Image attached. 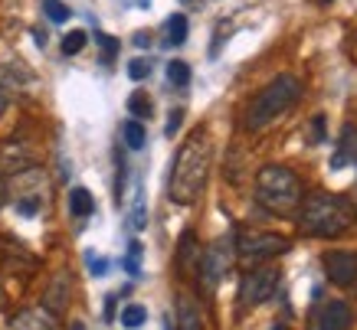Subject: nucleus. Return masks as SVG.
<instances>
[{"label": "nucleus", "instance_id": "27", "mask_svg": "<svg viewBox=\"0 0 357 330\" xmlns=\"http://www.w3.org/2000/svg\"><path fill=\"white\" fill-rule=\"evenodd\" d=\"M98 46H102V59H105V63H109L112 56L119 53V43H115L112 36H105V33H98Z\"/></svg>", "mask_w": 357, "mask_h": 330}, {"label": "nucleus", "instance_id": "31", "mask_svg": "<svg viewBox=\"0 0 357 330\" xmlns=\"http://www.w3.org/2000/svg\"><path fill=\"white\" fill-rule=\"evenodd\" d=\"M89 268H92V275H105V268H109V262H105V258L89 256Z\"/></svg>", "mask_w": 357, "mask_h": 330}, {"label": "nucleus", "instance_id": "10", "mask_svg": "<svg viewBox=\"0 0 357 330\" xmlns=\"http://www.w3.org/2000/svg\"><path fill=\"white\" fill-rule=\"evenodd\" d=\"M36 167V150L30 141L23 138H7L0 144V173L3 177H17V173Z\"/></svg>", "mask_w": 357, "mask_h": 330}, {"label": "nucleus", "instance_id": "20", "mask_svg": "<svg viewBox=\"0 0 357 330\" xmlns=\"http://www.w3.org/2000/svg\"><path fill=\"white\" fill-rule=\"evenodd\" d=\"M144 320H148V308L144 304H128V308L121 311V327L138 330V327H144Z\"/></svg>", "mask_w": 357, "mask_h": 330}, {"label": "nucleus", "instance_id": "23", "mask_svg": "<svg viewBox=\"0 0 357 330\" xmlns=\"http://www.w3.org/2000/svg\"><path fill=\"white\" fill-rule=\"evenodd\" d=\"M13 79H10V72L7 69H0V115L7 111V105H10V98H13Z\"/></svg>", "mask_w": 357, "mask_h": 330}, {"label": "nucleus", "instance_id": "34", "mask_svg": "<svg viewBox=\"0 0 357 330\" xmlns=\"http://www.w3.org/2000/svg\"><path fill=\"white\" fill-rule=\"evenodd\" d=\"M321 3H331V0H321Z\"/></svg>", "mask_w": 357, "mask_h": 330}, {"label": "nucleus", "instance_id": "14", "mask_svg": "<svg viewBox=\"0 0 357 330\" xmlns=\"http://www.w3.org/2000/svg\"><path fill=\"white\" fill-rule=\"evenodd\" d=\"M200 245H197V235L187 229L184 235H181V249H177V265H181V272L184 275H197V268H200Z\"/></svg>", "mask_w": 357, "mask_h": 330}, {"label": "nucleus", "instance_id": "4", "mask_svg": "<svg viewBox=\"0 0 357 330\" xmlns=\"http://www.w3.org/2000/svg\"><path fill=\"white\" fill-rule=\"evenodd\" d=\"M302 98V82L298 75L285 72V75H275L269 86L259 88L252 102L246 105V115H243V128L246 131H262L269 128L275 118H282L289 108Z\"/></svg>", "mask_w": 357, "mask_h": 330}, {"label": "nucleus", "instance_id": "25", "mask_svg": "<svg viewBox=\"0 0 357 330\" xmlns=\"http://www.w3.org/2000/svg\"><path fill=\"white\" fill-rule=\"evenodd\" d=\"M125 268H128L131 275H141V242H131L128 258H125Z\"/></svg>", "mask_w": 357, "mask_h": 330}, {"label": "nucleus", "instance_id": "16", "mask_svg": "<svg viewBox=\"0 0 357 330\" xmlns=\"http://www.w3.org/2000/svg\"><path fill=\"white\" fill-rule=\"evenodd\" d=\"M69 213L76 219H86V216L96 213V200H92V193L86 187H73L69 190Z\"/></svg>", "mask_w": 357, "mask_h": 330}, {"label": "nucleus", "instance_id": "30", "mask_svg": "<svg viewBox=\"0 0 357 330\" xmlns=\"http://www.w3.org/2000/svg\"><path fill=\"white\" fill-rule=\"evenodd\" d=\"M144 223H148V219H144V203L138 200V206L131 210V226H135V229H141Z\"/></svg>", "mask_w": 357, "mask_h": 330}, {"label": "nucleus", "instance_id": "1", "mask_svg": "<svg viewBox=\"0 0 357 330\" xmlns=\"http://www.w3.org/2000/svg\"><path fill=\"white\" fill-rule=\"evenodd\" d=\"M210 167H213V141L206 134V128H197L190 138L181 144L177 157H174L171 167V180H167V196L174 203H194L206 187V177H210Z\"/></svg>", "mask_w": 357, "mask_h": 330}, {"label": "nucleus", "instance_id": "24", "mask_svg": "<svg viewBox=\"0 0 357 330\" xmlns=\"http://www.w3.org/2000/svg\"><path fill=\"white\" fill-rule=\"evenodd\" d=\"M128 111L138 118H148L151 115V98L144 95V92H135V95L128 98Z\"/></svg>", "mask_w": 357, "mask_h": 330}, {"label": "nucleus", "instance_id": "13", "mask_svg": "<svg viewBox=\"0 0 357 330\" xmlns=\"http://www.w3.org/2000/svg\"><path fill=\"white\" fill-rule=\"evenodd\" d=\"M10 330H59L56 317L46 308H26L20 314H13Z\"/></svg>", "mask_w": 357, "mask_h": 330}, {"label": "nucleus", "instance_id": "18", "mask_svg": "<svg viewBox=\"0 0 357 330\" xmlns=\"http://www.w3.org/2000/svg\"><path fill=\"white\" fill-rule=\"evenodd\" d=\"M164 30H167V43H171V46H181V43L187 40V30H190V23H187L184 13H174Z\"/></svg>", "mask_w": 357, "mask_h": 330}, {"label": "nucleus", "instance_id": "26", "mask_svg": "<svg viewBox=\"0 0 357 330\" xmlns=\"http://www.w3.org/2000/svg\"><path fill=\"white\" fill-rule=\"evenodd\" d=\"M128 75L135 79V82H141V79H148V75H151V65H148V59H135V63L128 65Z\"/></svg>", "mask_w": 357, "mask_h": 330}, {"label": "nucleus", "instance_id": "33", "mask_svg": "<svg viewBox=\"0 0 357 330\" xmlns=\"http://www.w3.org/2000/svg\"><path fill=\"white\" fill-rule=\"evenodd\" d=\"M167 330H174V327H171V320H167Z\"/></svg>", "mask_w": 357, "mask_h": 330}, {"label": "nucleus", "instance_id": "3", "mask_svg": "<svg viewBox=\"0 0 357 330\" xmlns=\"http://www.w3.org/2000/svg\"><path fill=\"white\" fill-rule=\"evenodd\" d=\"M305 200L298 173L282 167V164H266L256 173V203L272 216H295Z\"/></svg>", "mask_w": 357, "mask_h": 330}, {"label": "nucleus", "instance_id": "22", "mask_svg": "<svg viewBox=\"0 0 357 330\" xmlns=\"http://www.w3.org/2000/svg\"><path fill=\"white\" fill-rule=\"evenodd\" d=\"M43 10H46V17L53 23H66L69 17H73V10L66 7L63 0H43Z\"/></svg>", "mask_w": 357, "mask_h": 330}, {"label": "nucleus", "instance_id": "5", "mask_svg": "<svg viewBox=\"0 0 357 330\" xmlns=\"http://www.w3.org/2000/svg\"><path fill=\"white\" fill-rule=\"evenodd\" d=\"M292 249V242L279 233H266V229H239L236 242H233V256L243 265H259V262H272V258L285 256Z\"/></svg>", "mask_w": 357, "mask_h": 330}, {"label": "nucleus", "instance_id": "12", "mask_svg": "<svg viewBox=\"0 0 357 330\" xmlns=\"http://www.w3.org/2000/svg\"><path fill=\"white\" fill-rule=\"evenodd\" d=\"M331 167H335V171L357 167V128L354 125H344V128H341V141H337V150H335V157H331Z\"/></svg>", "mask_w": 357, "mask_h": 330}, {"label": "nucleus", "instance_id": "7", "mask_svg": "<svg viewBox=\"0 0 357 330\" xmlns=\"http://www.w3.org/2000/svg\"><path fill=\"white\" fill-rule=\"evenodd\" d=\"M10 180V200L17 206L20 216H36L40 206L46 203V177L40 167H30V171L17 173V177H7Z\"/></svg>", "mask_w": 357, "mask_h": 330}, {"label": "nucleus", "instance_id": "2", "mask_svg": "<svg viewBox=\"0 0 357 330\" xmlns=\"http://www.w3.org/2000/svg\"><path fill=\"white\" fill-rule=\"evenodd\" d=\"M298 229L314 239H337L357 219V206L344 193H312L298 206Z\"/></svg>", "mask_w": 357, "mask_h": 330}, {"label": "nucleus", "instance_id": "28", "mask_svg": "<svg viewBox=\"0 0 357 330\" xmlns=\"http://www.w3.org/2000/svg\"><path fill=\"white\" fill-rule=\"evenodd\" d=\"M181 121H184V111H181V108H174L171 118H167V125H164V134H167V138H174V134H177V128H181Z\"/></svg>", "mask_w": 357, "mask_h": 330}, {"label": "nucleus", "instance_id": "9", "mask_svg": "<svg viewBox=\"0 0 357 330\" xmlns=\"http://www.w3.org/2000/svg\"><path fill=\"white\" fill-rule=\"evenodd\" d=\"M321 268H325V278L335 288H357V252H341V249H331L321 256Z\"/></svg>", "mask_w": 357, "mask_h": 330}, {"label": "nucleus", "instance_id": "19", "mask_svg": "<svg viewBox=\"0 0 357 330\" xmlns=\"http://www.w3.org/2000/svg\"><path fill=\"white\" fill-rule=\"evenodd\" d=\"M167 82L177 88H187L190 86V65L181 63V59H171V63H167Z\"/></svg>", "mask_w": 357, "mask_h": 330}, {"label": "nucleus", "instance_id": "29", "mask_svg": "<svg viewBox=\"0 0 357 330\" xmlns=\"http://www.w3.org/2000/svg\"><path fill=\"white\" fill-rule=\"evenodd\" d=\"M312 128H314V144H321L325 141V115H314Z\"/></svg>", "mask_w": 357, "mask_h": 330}, {"label": "nucleus", "instance_id": "32", "mask_svg": "<svg viewBox=\"0 0 357 330\" xmlns=\"http://www.w3.org/2000/svg\"><path fill=\"white\" fill-rule=\"evenodd\" d=\"M105 317H115V294H109V301H105Z\"/></svg>", "mask_w": 357, "mask_h": 330}, {"label": "nucleus", "instance_id": "6", "mask_svg": "<svg viewBox=\"0 0 357 330\" xmlns=\"http://www.w3.org/2000/svg\"><path fill=\"white\" fill-rule=\"evenodd\" d=\"M282 285V272L275 265H252L239 281V311H256L275 298Z\"/></svg>", "mask_w": 357, "mask_h": 330}, {"label": "nucleus", "instance_id": "21", "mask_svg": "<svg viewBox=\"0 0 357 330\" xmlns=\"http://www.w3.org/2000/svg\"><path fill=\"white\" fill-rule=\"evenodd\" d=\"M89 43V33L86 30H73V33H66L63 36V56H76L82 53Z\"/></svg>", "mask_w": 357, "mask_h": 330}, {"label": "nucleus", "instance_id": "8", "mask_svg": "<svg viewBox=\"0 0 357 330\" xmlns=\"http://www.w3.org/2000/svg\"><path fill=\"white\" fill-rule=\"evenodd\" d=\"M233 265V242H213L206 249L204 256H200V268H197V275L204 281V291H213V288L223 281V275L229 272Z\"/></svg>", "mask_w": 357, "mask_h": 330}, {"label": "nucleus", "instance_id": "11", "mask_svg": "<svg viewBox=\"0 0 357 330\" xmlns=\"http://www.w3.org/2000/svg\"><path fill=\"white\" fill-rule=\"evenodd\" d=\"M351 324H354V311L347 301H325L312 314L308 330H351Z\"/></svg>", "mask_w": 357, "mask_h": 330}, {"label": "nucleus", "instance_id": "17", "mask_svg": "<svg viewBox=\"0 0 357 330\" xmlns=\"http://www.w3.org/2000/svg\"><path fill=\"white\" fill-rule=\"evenodd\" d=\"M121 138H125V144H128L131 150H141V148H144V141H148V131H144V125H141V121H135V118H131V121H125V125H121Z\"/></svg>", "mask_w": 357, "mask_h": 330}, {"label": "nucleus", "instance_id": "15", "mask_svg": "<svg viewBox=\"0 0 357 330\" xmlns=\"http://www.w3.org/2000/svg\"><path fill=\"white\" fill-rule=\"evenodd\" d=\"M177 330H204V317H200V308L190 294H181L177 298Z\"/></svg>", "mask_w": 357, "mask_h": 330}]
</instances>
